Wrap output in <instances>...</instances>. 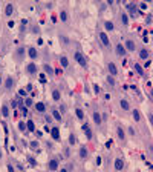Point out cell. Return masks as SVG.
<instances>
[{
  "mask_svg": "<svg viewBox=\"0 0 153 172\" xmlns=\"http://www.w3.org/2000/svg\"><path fill=\"white\" fill-rule=\"evenodd\" d=\"M26 56H28V51H26V48H24V46H17L15 48V51H14V60H15V63H21Z\"/></svg>",
  "mask_w": 153,
  "mask_h": 172,
  "instance_id": "cell-1",
  "label": "cell"
},
{
  "mask_svg": "<svg viewBox=\"0 0 153 172\" xmlns=\"http://www.w3.org/2000/svg\"><path fill=\"white\" fill-rule=\"evenodd\" d=\"M73 60L78 63L81 68H87V59L81 51H73Z\"/></svg>",
  "mask_w": 153,
  "mask_h": 172,
  "instance_id": "cell-2",
  "label": "cell"
},
{
  "mask_svg": "<svg viewBox=\"0 0 153 172\" xmlns=\"http://www.w3.org/2000/svg\"><path fill=\"white\" fill-rule=\"evenodd\" d=\"M24 72H26V76H29V77H35L37 72H38V66L34 62H29L24 66Z\"/></svg>",
  "mask_w": 153,
  "mask_h": 172,
  "instance_id": "cell-3",
  "label": "cell"
},
{
  "mask_svg": "<svg viewBox=\"0 0 153 172\" xmlns=\"http://www.w3.org/2000/svg\"><path fill=\"white\" fill-rule=\"evenodd\" d=\"M98 39H99V43L103 45L104 48H109V46H110V39H109V35H107L104 31H101V32L98 34Z\"/></svg>",
  "mask_w": 153,
  "mask_h": 172,
  "instance_id": "cell-4",
  "label": "cell"
},
{
  "mask_svg": "<svg viewBox=\"0 0 153 172\" xmlns=\"http://www.w3.org/2000/svg\"><path fill=\"white\" fill-rule=\"evenodd\" d=\"M124 48H125V51H127V52H135V51H136V43H135L132 39H125V42H124Z\"/></svg>",
  "mask_w": 153,
  "mask_h": 172,
  "instance_id": "cell-5",
  "label": "cell"
},
{
  "mask_svg": "<svg viewBox=\"0 0 153 172\" xmlns=\"http://www.w3.org/2000/svg\"><path fill=\"white\" fill-rule=\"evenodd\" d=\"M58 166H60V160H58L57 157L50 158V160L47 161V169H49L50 172H55V170L58 169Z\"/></svg>",
  "mask_w": 153,
  "mask_h": 172,
  "instance_id": "cell-6",
  "label": "cell"
},
{
  "mask_svg": "<svg viewBox=\"0 0 153 172\" xmlns=\"http://www.w3.org/2000/svg\"><path fill=\"white\" fill-rule=\"evenodd\" d=\"M107 71H109V76H112V77H116L119 72L115 62H107Z\"/></svg>",
  "mask_w": 153,
  "mask_h": 172,
  "instance_id": "cell-7",
  "label": "cell"
},
{
  "mask_svg": "<svg viewBox=\"0 0 153 172\" xmlns=\"http://www.w3.org/2000/svg\"><path fill=\"white\" fill-rule=\"evenodd\" d=\"M26 51H28V57H29L32 62L37 60L38 56H40V52L37 51V48H35V46H29V48H26Z\"/></svg>",
  "mask_w": 153,
  "mask_h": 172,
  "instance_id": "cell-8",
  "label": "cell"
},
{
  "mask_svg": "<svg viewBox=\"0 0 153 172\" xmlns=\"http://www.w3.org/2000/svg\"><path fill=\"white\" fill-rule=\"evenodd\" d=\"M14 77L12 76H8L6 79H5V85H3V88H5V91L6 92H9V91H12V88H14Z\"/></svg>",
  "mask_w": 153,
  "mask_h": 172,
  "instance_id": "cell-9",
  "label": "cell"
},
{
  "mask_svg": "<svg viewBox=\"0 0 153 172\" xmlns=\"http://www.w3.org/2000/svg\"><path fill=\"white\" fill-rule=\"evenodd\" d=\"M124 166H125V161H124L121 157H118V158H115V160H113V169H115L116 172L122 170V169H124Z\"/></svg>",
  "mask_w": 153,
  "mask_h": 172,
  "instance_id": "cell-10",
  "label": "cell"
},
{
  "mask_svg": "<svg viewBox=\"0 0 153 172\" xmlns=\"http://www.w3.org/2000/svg\"><path fill=\"white\" fill-rule=\"evenodd\" d=\"M119 108L124 111V112H129V111H132V108H130V102L127 100V98H119Z\"/></svg>",
  "mask_w": 153,
  "mask_h": 172,
  "instance_id": "cell-11",
  "label": "cell"
},
{
  "mask_svg": "<svg viewBox=\"0 0 153 172\" xmlns=\"http://www.w3.org/2000/svg\"><path fill=\"white\" fill-rule=\"evenodd\" d=\"M115 54H116L118 57H125L127 51H125V48H124L122 43H116V45H115Z\"/></svg>",
  "mask_w": 153,
  "mask_h": 172,
  "instance_id": "cell-12",
  "label": "cell"
},
{
  "mask_svg": "<svg viewBox=\"0 0 153 172\" xmlns=\"http://www.w3.org/2000/svg\"><path fill=\"white\" fill-rule=\"evenodd\" d=\"M92 120H93V123H95L96 126L103 125V117H101V112L99 111H93L92 112Z\"/></svg>",
  "mask_w": 153,
  "mask_h": 172,
  "instance_id": "cell-13",
  "label": "cell"
},
{
  "mask_svg": "<svg viewBox=\"0 0 153 172\" xmlns=\"http://www.w3.org/2000/svg\"><path fill=\"white\" fill-rule=\"evenodd\" d=\"M116 137H118V140L121 141V143H124L125 141V131H124V128L121 126V125H116Z\"/></svg>",
  "mask_w": 153,
  "mask_h": 172,
  "instance_id": "cell-14",
  "label": "cell"
},
{
  "mask_svg": "<svg viewBox=\"0 0 153 172\" xmlns=\"http://www.w3.org/2000/svg\"><path fill=\"white\" fill-rule=\"evenodd\" d=\"M125 11H129L132 15L141 14V12L138 11V5H136V3H127V5H125Z\"/></svg>",
  "mask_w": 153,
  "mask_h": 172,
  "instance_id": "cell-15",
  "label": "cell"
},
{
  "mask_svg": "<svg viewBox=\"0 0 153 172\" xmlns=\"http://www.w3.org/2000/svg\"><path fill=\"white\" fill-rule=\"evenodd\" d=\"M78 157H80L83 161L89 158V149H87L86 146H80V149H78Z\"/></svg>",
  "mask_w": 153,
  "mask_h": 172,
  "instance_id": "cell-16",
  "label": "cell"
},
{
  "mask_svg": "<svg viewBox=\"0 0 153 172\" xmlns=\"http://www.w3.org/2000/svg\"><path fill=\"white\" fill-rule=\"evenodd\" d=\"M58 63H60V66L64 68V69H69V68H70V62H69V57H67V56H61V57L58 59Z\"/></svg>",
  "mask_w": 153,
  "mask_h": 172,
  "instance_id": "cell-17",
  "label": "cell"
},
{
  "mask_svg": "<svg viewBox=\"0 0 153 172\" xmlns=\"http://www.w3.org/2000/svg\"><path fill=\"white\" fill-rule=\"evenodd\" d=\"M50 95H52V102H60L61 100V92L58 88H52V91H50Z\"/></svg>",
  "mask_w": 153,
  "mask_h": 172,
  "instance_id": "cell-18",
  "label": "cell"
},
{
  "mask_svg": "<svg viewBox=\"0 0 153 172\" xmlns=\"http://www.w3.org/2000/svg\"><path fill=\"white\" fill-rule=\"evenodd\" d=\"M81 129H83V132L86 134L87 140H92V138H93V132H92V129L87 126V123H83V125H81Z\"/></svg>",
  "mask_w": 153,
  "mask_h": 172,
  "instance_id": "cell-19",
  "label": "cell"
},
{
  "mask_svg": "<svg viewBox=\"0 0 153 172\" xmlns=\"http://www.w3.org/2000/svg\"><path fill=\"white\" fill-rule=\"evenodd\" d=\"M50 137H52V140H55V141H60V129H58V126L50 128Z\"/></svg>",
  "mask_w": 153,
  "mask_h": 172,
  "instance_id": "cell-20",
  "label": "cell"
},
{
  "mask_svg": "<svg viewBox=\"0 0 153 172\" xmlns=\"http://www.w3.org/2000/svg\"><path fill=\"white\" fill-rule=\"evenodd\" d=\"M34 108H35V111L38 112V114H46V105L43 103V102H37V103H34Z\"/></svg>",
  "mask_w": 153,
  "mask_h": 172,
  "instance_id": "cell-21",
  "label": "cell"
},
{
  "mask_svg": "<svg viewBox=\"0 0 153 172\" xmlns=\"http://www.w3.org/2000/svg\"><path fill=\"white\" fill-rule=\"evenodd\" d=\"M138 57H139L141 60H147V59L150 57V51H148L147 48H141L139 52H138Z\"/></svg>",
  "mask_w": 153,
  "mask_h": 172,
  "instance_id": "cell-22",
  "label": "cell"
},
{
  "mask_svg": "<svg viewBox=\"0 0 153 172\" xmlns=\"http://www.w3.org/2000/svg\"><path fill=\"white\" fill-rule=\"evenodd\" d=\"M0 114H2V117H3V118H8V117L11 115V112H9V105H8V103H3V105H2Z\"/></svg>",
  "mask_w": 153,
  "mask_h": 172,
  "instance_id": "cell-23",
  "label": "cell"
},
{
  "mask_svg": "<svg viewBox=\"0 0 153 172\" xmlns=\"http://www.w3.org/2000/svg\"><path fill=\"white\" fill-rule=\"evenodd\" d=\"M29 147H31L32 151H35L37 154L41 152V147H40V141H38V140H32V141L29 143Z\"/></svg>",
  "mask_w": 153,
  "mask_h": 172,
  "instance_id": "cell-24",
  "label": "cell"
},
{
  "mask_svg": "<svg viewBox=\"0 0 153 172\" xmlns=\"http://www.w3.org/2000/svg\"><path fill=\"white\" fill-rule=\"evenodd\" d=\"M119 19H121V23H122V26H124V28L129 26V15H127V12H125V11L119 14Z\"/></svg>",
  "mask_w": 153,
  "mask_h": 172,
  "instance_id": "cell-25",
  "label": "cell"
},
{
  "mask_svg": "<svg viewBox=\"0 0 153 172\" xmlns=\"http://www.w3.org/2000/svg\"><path fill=\"white\" fill-rule=\"evenodd\" d=\"M103 25H104V29H106L107 32H113V31H115V25H113V22H110V20H106Z\"/></svg>",
  "mask_w": 153,
  "mask_h": 172,
  "instance_id": "cell-26",
  "label": "cell"
},
{
  "mask_svg": "<svg viewBox=\"0 0 153 172\" xmlns=\"http://www.w3.org/2000/svg\"><path fill=\"white\" fill-rule=\"evenodd\" d=\"M43 71L47 74V76H54V74H55V71H54V68L52 66H50L49 63H43Z\"/></svg>",
  "mask_w": 153,
  "mask_h": 172,
  "instance_id": "cell-27",
  "label": "cell"
},
{
  "mask_svg": "<svg viewBox=\"0 0 153 172\" xmlns=\"http://www.w3.org/2000/svg\"><path fill=\"white\" fill-rule=\"evenodd\" d=\"M133 69H135V72L138 74L139 77H144V76H145V74H144V68H142L139 63H135V65H133Z\"/></svg>",
  "mask_w": 153,
  "mask_h": 172,
  "instance_id": "cell-28",
  "label": "cell"
},
{
  "mask_svg": "<svg viewBox=\"0 0 153 172\" xmlns=\"http://www.w3.org/2000/svg\"><path fill=\"white\" fill-rule=\"evenodd\" d=\"M26 131L28 132H35V123H34V120H28L26 121Z\"/></svg>",
  "mask_w": 153,
  "mask_h": 172,
  "instance_id": "cell-29",
  "label": "cell"
},
{
  "mask_svg": "<svg viewBox=\"0 0 153 172\" xmlns=\"http://www.w3.org/2000/svg\"><path fill=\"white\" fill-rule=\"evenodd\" d=\"M14 14V5L12 3H8L6 6H5V15L6 17H11Z\"/></svg>",
  "mask_w": 153,
  "mask_h": 172,
  "instance_id": "cell-30",
  "label": "cell"
},
{
  "mask_svg": "<svg viewBox=\"0 0 153 172\" xmlns=\"http://www.w3.org/2000/svg\"><path fill=\"white\" fill-rule=\"evenodd\" d=\"M60 20H61L63 23H67V22H69V12H67L66 9H61V11H60Z\"/></svg>",
  "mask_w": 153,
  "mask_h": 172,
  "instance_id": "cell-31",
  "label": "cell"
},
{
  "mask_svg": "<svg viewBox=\"0 0 153 172\" xmlns=\"http://www.w3.org/2000/svg\"><path fill=\"white\" fill-rule=\"evenodd\" d=\"M130 112H132V117H133V121H135V123H139V121H141V112H139L138 109H132Z\"/></svg>",
  "mask_w": 153,
  "mask_h": 172,
  "instance_id": "cell-32",
  "label": "cell"
},
{
  "mask_svg": "<svg viewBox=\"0 0 153 172\" xmlns=\"http://www.w3.org/2000/svg\"><path fill=\"white\" fill-rule=\"evenodd\" d=\"M75 117L78 118L80 121H83L84 120V111L81 108H75Z\"/></svg>",
  "mask_w": 153,
  "mask_h": 172,
  "instance_id": "cell-33",
  "label": "cell"
},
{
  "mask_svg": "<svg viewBox=\"0 0 153 172\" xmlns=\"http://www.w3.org/2000/svg\"><path fill=\"white\" fill-rule=\"evenodd\" d=\"M52 118H55L57 121H61V120H63V115L60 114L58 109H52Z\"/></svg>",
  "mask_w": 153,
  "mask_h": 172,
  "instance_id": "cell-34",
  "label": "cell"
},
{
  "mask_svg": "<svg viewBox=\"0 0 153 172\" xmlns=\"http://www.w3.org/2000/svg\"><path fill=\"white\" fill-rule=\"evenodd\" d=\"M23 105H24V108H31V106H34V100H32V98H29V97H26V98H23Z\"/></svg>",
  "mask_w": 153,
  "mask_h": 172,
  "instance_id": "cell-35",
  "label": "cell"
},
{
  "mask_svg": "<svg viewBox=\"0 0 153 172\" xmlns=\"http://www.w3.org/2000/svg\"><path fill=\"white\" fill-rule=\"evenodd\" d=\"M106 80H107V85H109L110 88H115V86H116V80H115V77L107 76V77H106Z\"/></svg>",
  "mask_w": 153,
  "mask_h": 172,
  "instance_id": "cell-36",
  "label": "cell"
},
{
  "mask_svg": "<svg viewBox=\"0 0 153 172\" xmlns=\"http://www.w3.org/2000/svg\"><path fill=\"white\" fill-rule=\"evenodd\" d=\"M67 141H69V146H75V144H76V135H75L73 132H70V134H69V140H67Z\"/></svg>",
  "mask_w": 153,
  "mask_h": 172,
  "instance_id": "cell-37",
  "label": "cell"
},
{
  "mask_svg": "<svg viewBox=\"0 0 153 172\" xmlns=\"http://www.w3.org/2000/svg\"><path fill=\"white\" fill-rule=\"evenodd\" d=\"M18 131L20 132H26V123L24 121H18Z\"/></svg>",
  "mask_w": 153,
  "mask_h": 172,
  "instance_id": "cell-38",
  "label": "cell"
},
{
  "mask_svg": "<svg viewBox=\"0 0 153 172\" xmlns=\"http://www.w3.org/2000/svg\"><path fill=\"white\" fill-rule=\"evenodd\" d=\"M17 106H18V97H14V98H11V108L17 109Z\"/></svg>",
  "mask_w": 153,
  "mask_h": 172,
  "instance_id": "cell-39",
  "label": "cell"
},
{
  "mask_svg": "<svg viewBox=\"0 0 153 172\" xmlns=\"http://www.w3.org/2000/svg\"><path fill=\"white\" fill-rule=\"evenodd\" d=\"M147 120H148V123H150L151 128H153V112H147Z\"/></svg>",
  "mask_w": 153,
  "mask_h": 172,
  "instance_id": "cell-40",
  "label": "cell"
},
{
  "mask_svg": "<svg viewBox=\"0 0 153 172\" xmlns=\"http://www.w3.org/2000/svg\"><path fill=\"white\" fill-rule=\"evenodd\" d=\"M58 111H60V114H61V115H63V114H66V111H67L66 105H60V109H58Z\"/></svg>",
  "mask_w": 153,
  "mask_h": 172,
  "instance_id": "cell-41",
  "label": "cell"
},
{
  "mask_svg": "<svg viewBox=\"0 0 153 172\" xmlns=\"http://www.w3.org/2000/svg\"><path fill=\"white\" fill-rule=\"evenodd\" d=\"M28 161H29V164H32V166H35V164H37V161H35V158H34V157H28Z\"/></svg>",
  "mask_w": 153,
  "mask_h": 172,
  "instance_id": "cell-42",
  "label": "cell"
},
{
  "mask_svg": "<svg viewBox=\"0 0 153 172\" xmlns=\"http://www.w3.org/2000/svg\"><path fill=\"white\" fill-rule=\"evenodd\" d=\"M6 169H8V172H15V169H14V166H12L11 163L6 164Z\"/></svg>",
  "mask_w": 153,
  "mask_h": 172,
  "instance_id": "cell-43",
  "label": "cell"
},
{
  "mask_svg": "<svg viewBox=\"0 0 153 172\" xmlns=\"http://www.w3.org/2000/svg\"><path fill=\"white\" fill-rule=\"evenodd\" d=\"M32 88H34V86H32V83H28L26 86H24V91L29 92V91H32Z\"/></svg>",
  "mask_w": 153,
  "mask_h": 172,
  "instance_id": "cell-44",
  "label": "cell"
},
{
  "mask_svg": "<svg viewBox=\"0 0 153 172\" xmlns=\"http://www.w3.org/2000/svg\"><path fill=\"white\" fill-rule=\"evenodd\" d=\"M21 115L23 117H28V108H24V106L21 108Z\"/></svg>",
  "mask_w": 153,
  "mask_h": 172,
  "instance_id": "cell-45",
  "label": "cell"
},
{
  "mask_svg": "<svg viewBox=\"0 0 153 172\" xmlns=\"http://www.w3.org/2000/svg\"><path fill=\"white\" fill-rule=\"evenodd\" d=\"M60 39H61V42H63V43H66V45H69V39H67L66 35H60Z\"/></svg>",
  "mask_w": 153,
  "mask_h": 172,
  "instance_id": "cell-46",
  "label": "cell"
},
{
  "mask_svg": "<svg viewBox=\"0 0 153 172\" xmlns=\"http://www.w3.org/2000/svg\"><path fill=\"white\" fill-rule=\"evenodd\" d=\"M93 91H95V94H99V85H93Z\"/></svg>",
  "mask_w": 153,
  "mask_h": 172,
  "instance_id": "cell-47",
  "label": "cell"
},
{
  "mask_svg": "<svg viewBox=\"0 0 153 172\" xmlns=\"http://www.w3.org/2000/svg\"><path fill=\"white\" fill-rule=\"evenodd\" d=\"M18 95H20V97H24V95H26V91H24V89H20V91H18Z\"/></svg>",
  "mask_w": 153,
  "mask_h": 172,
  "instance_id": "cell-48",
  "label": "cell"
},
{
  "mask_svg": "<svg viewBox=\"0 0 153 172\" xmlns=\"http://www.w3.org/2000/svg\"><path fill=\"white\" fill-rule=\"evenodd\" d=\"M2 125H3V129H5V134L8 135V125H6V123H5V121L2 123Z\"/></svg>",
  "mask_w": 153,
  "mask_h": 172,
  "instance_id": "cell-49",
  "label": "cell"
},
{
  "mask_svg": "<svg viewBox=\"0 0 153 172\" xmlns=\"http://www.w3.org/2000/svg\"><path fill=\"white\" fill-rule=\"evenodd\" d=\"M46 121H47V123L52 121V115H46Z\"/></svg>",
  "mask_w": 153,
  "mask_h": 172,
  "instance_id": "cell-50",
  "label": "cell"
},
{
  "mask_svg": "<svg viewBox=\"0 0 153 172\" xmlns=\"http://www.w3.org/2000/svg\"><path fill=\"white\" fill-rule=\"evenodd\" d=\"M129 132H130V135H132V137L135 135V129H133V128H129Z\"/></svg>",
  "mask_w": 153,
  "mask_h": 172,
  "instance_id": "cell-51",
  "label": "cell"
},
{
  "mask_svg": "<svg viewBox=\"0 0 153 172\" xmlns=\"http://www.w3.org/2000/svg\"><path fill=\"white\" fill-rule=\"evenodd\" d=\"M95 163H96V166H99L101 164V157H96V161Z\"/></svg>",
  "mask_w": 153,
  "mask_h": 172,
  "instance_id": "cell-52",
  "label": "cell"
},
{
  "mask_svg": "<svg viewBox=\"0 0 153 172\" xmlns=\"http://www.w3.org/2000/svg\"><path fill=\"white\" fill-rule=\"evenodd\" d=\"M3 160V152H2V147H0V161Z\"/></svg>",
  "mask_w": 153,
  "mask_h": 172,
  "instance_id": "cell-53",
  "label": "cell"
},
{
  "mask_svg": "<svg viewBox=\"0 0 153 172\" xmlns=\"http://www.w3.org/2000/svg\"><path fill=\"white\" fill-rule=\"evenodd\" d=\"M139 8H141V9H145V8H147V5H145V3H141V5H139Z\"/></svg>",
  "mask_w": 153,
  "mask_h": 172,
  "instance_id": "cell-54",
  "label": "cell"
},
{
  "mask_svg": "<svg viewBox=\"0 0 153 172\" xmlns=\"http://www.w3.org/2000/svg\"><path fill=\"white\" fill-rule=\"evenodd\" d=\"M60 172H69V169H67V167H61Z\"/></svg>",
  "mask_w": 153,
  "mask_h": 172,
  "instance_id": "cell-55",
  "label": "cell"
},
{
  "mask_svg": "<svg viewBox=\"0 0 153 172\" xmlns=\"http://www.w3.org/2000/svg\"><path fill=\"white\" fill-rule=\"evenodd\" d=\"M37 43L38 45H43V39H37Z\"/></svg>",
  "mask_w": 153,
  "mask_h": 172,
  "instance_id": "cell-56",
  "label": "cell"
},
{
  "mask_svg": "<svg viewBox=\"0 0 153 172\" xmlns=\"http://www.w3.org/2000/svg\"><path fill=\"white\" fill-rule=\"evenodd\" d=\"M2 83H3V77L0 76V86H2Z\"/></svg>",
  "mask_w": 153,
  "mask_h": 172,
  "instance_id": "cell-57",
  "label": "cell"
}]
</instances>
